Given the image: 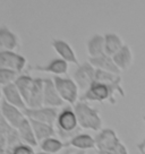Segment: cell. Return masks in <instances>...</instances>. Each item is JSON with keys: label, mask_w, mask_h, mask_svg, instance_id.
<instances>
[{"label": "cell", "mask_w": 145, "mask_h": 154, "mask_svg": "<svg viewBox=\"0 0 145 154\" xmlns=\"http://www.w3.org/2000/svg\"><path fill=\"white\" fill-rule=\"evenodd\" d=\"M26 63V58L15 51L0 52V68L2 69H9L20 74L25 69Z\"/></svg>", "instance_id": "6"}, {"label": "cell", "mask_w": 145, "mask_h": 154, "mask_svg": "<svg viewBox=\"0 0 145 154\" xmlns=\"http://www.w3.org/2000/svg\"><path fill=\"white\" fill-rule=\"evenodd\" d=\"M63 103H65V101L61 99V96L59 95L52 78H44L43 106L56 109L58 106H63Z\"/></svg>", "instance_id": "9"}, {"label": "cell", "mask_w": 145, "mask_h": 154, "mask_svg": "<svg viewBox=\"0 0 145 154\" xmlns=\"http://www.w3.org/2000/svg\"><path fill=\"white\" fill-rule=\"evenodd\" d=\"M2 97H4V95H2V90L0 88V104H1V102L4 101V100H2Z\"/></svg>", "instance_id": "30"}, {"label": "cell", "mask_w": 145, "mask_h": 154, "mask_svg": "<svg viewBox=\"0 0 145 154\" xmlns=\"http://www.w3.org/2000/svg\"><path fill=\"white\" fill-rule=\"evenodd\" d=\"M112 59H113V61H115L117 67L120 69V72L127 70L133 65V59H134L133 51L129 48V45L125 44L115 56H112Z\"/></svg>", "instance_id": "18"}, {"label": "cell", "mask_w": 145, "mask_h": 154, "mask_svg": "<svg viewBox=\"0 0 145 154\" xmlns=\"http://www.w3.org/2000/svg\"><path fill=\"white\" fill-rule=\"evenodd\" d=\"M56 125H57L58 131L60 133L61 137H66V136L72 134V131L76 130L78 126V121L72 106H63V110L59 112Z\"/></svg>", "instance_id": "4"}, {"label": "cell", "mask_w": 145, "mask_h": 154, "mask_svg": "<svg viewBox=\"0 0 145 154\" xmlns=\"http://www.w3.org/2000/svg\"><path fill=\"white\" fill-rule=\"evenodd\" d=\"M125 45L122 38L116 33H106L104 34V50L108 56H115L122 47Z\"/></svg>", "instance_id": "21"}, {"label": "cell", "mask_w": 145, "mask_h": 154, "mask_svg": "<svg viewBox=\"0 0 145 154\" xmlns=\"http://www.w3.org/2000/svg\"><path fill=\"white\" fill-rule=\"evenodd\" d=\"M88 63L92 65L95 69L104 70L108 72H112L116 75H120V69L117 67L112 57L108 54H102L97 58H88Z\"/></svg>", "instance_id": "15"}, {"label": "cell", "mask_w": 145, "mask_h": 154, "mask_svg": "<svg viewBox=\"0 0 145 154\" xmlns=\"http://www.w3.org/2000/svg\"><path fill=\"white\" fill-rule=\"evenodd\" d=\"M29 121L32 124V127H33L34 134H35L38 143L39 142L41 143L44 140L50 138V137H54L56 129H54L53 126L48 125V124H43V122H39V121H34V120H29Z\"/></svg>", "instance_id": "22"}, {"label": "cell", "mask_w": 145, "mask_h": 154, "mask_svg": "<svg viewBox=\"0 0 145 154\" xmlns=\"http://www.w3.org/2000/svg\"><path fill=\"white\" fill-rule=\"evenodd\" d=\"M143 120L145 121V116L143 117ZM136 147H137V149H138V152H140V154H145V137L142 142H140L138 144L136 145Z\"/></svg>", "instance_id": "29"}, {"label": "cell", "mask_w": 145, "mask_h": 154, "mask_svg": "<svg viewBox=\"0 0 145 154\" xmlns=\"http://www.w3.org/2000/svg\"><path fill=\"white\" fill-rule=\"evenodd\" d=\"M51 47L54 49V51L57 52L60 59L65 60L68 63L78 65L77 56L67 41L61 40V38H53L51 42Z\"/></svg>", "instance_id": "10"}, {"label": "cell", "mask_w": 145, "mask_h": 154, "mask_svg": "<svg viewBox=\"0 0 145 154\" xmlns=\"http://www.w3.org/2000/svg\"><path fill=\"white\" fill-rule=\"evenodd\" d=\"M43 93H44V78L36 77L34 78V84L32 92L29 95L27 108L29 109H38L43 106Z\"/></svg>", "instance_id": "13"}, {"label": "cell", "mask_w": 145, "mask_h": 154, "mask_svg": "<svg viewBox=\"0 0 145 154\" xmlns=\"http://www.w3.org/2000/svg\"><path fill=\"white\" fill-rule=\"evenodd\" d=\"M68 145L72 146L74 149H77L79 151H86V149H95V138L88 134H77L72 136Z\"/></svg>", "instance_id": "19"}, {"label": "cell", "mask_w": 145, "mask_h": 154, "mask_svg": "<svg viewBox=\"0 0 145 154\" xmlns=\"http://www.w3.org/2000/svg\"><path fill=\"white\" fill-rule=\"evenodd\" d=\"M25 116L29 118V120L39 121L43 124L53 126L57 122L59 112L54 108H48V106H41L38 109H29L26 108L24 110Z\"/></svg>", "instance_id": "7"}, {"label": "cell", "mask_w": 145, "mask_h": 154, "mask_svg": "<svg viewBox=\"0 0 145 154\" xmlns=\"http://www.w3.org/2000/svg\"><path fill=\"white\" fill-rule=\"evenodd\" d=\"M76 154H86V153H85L84 151H79V152H78V153H76Z\"/></svg>", "instance_id": "31"}, {"label": "cell", "mask_w": 145, "mask_h": 154, "mask_svg": "<svg viewBox=\"0 0 145 154\" xmlns=\"http://www.w3.org/2000/svg\"><path fill=\"white\" fill-rule=\"evenodd\" d=\"M16 130H17V133L20 135L22 143H24V144H26V145H29V146H32V147L38 145V140H36L33 127H32V124H31V121H29V118H27Z\"/></svg>", "instance_id": "20"}, {"label": "cell", "mask_w": 145, "mask_h": 154, "mask_svg": "<svg viewBox=\"0 0 145 154\" xmlns=\"http://www.w3.org/2000/svg\"><path fill=\"white\" fill-rule=\"evenodd\" d=\"M33 84L34 78L29 75H20L18 78L16 79V82H15V85L17 86L20 93L23 96L25 103H26V106H27V102H29V95H31V92H32Z\"/></svg>", "instance_id": "23"}, {"label": "cell", "mask_w": 145, "mask_h": 154, "mask_svg": "<svg viewBox=\"0 0 145 154\" xmlns=\"http://www.w3.org/2000/svg\"><path fill=\"white\" fill-rule=\"evenodd\" d=\"M11 153H14V154H35L34 153L33 147L29 146V145L24 144V143L17 145V146L11 151Z\"/></svg>", "instance_id": "28"}, {"label": "cell", "mask_w": 145, "mask_h": 154, "mask_svg": "<svg viewBox=\"0 0 145 154\" xmlns=\"http://www.w3.org/2000/svg\"><path fill=\"white\" fill-rule=\"evenodd\" d=\"M95 74H97V69L88 61H86L82 65H78L77 69L74 72L72 79L77 84L79 90L85 92L95 82Z\"/></svg>", "instance_id": "5"}, {"label": "cell", "mask_w": 145, "mask_h": 154, "mask_svg": "<svg viewBox=\"0 0 145 154\" xmlns=\"http://www.w3.org/2000/svg\"><path fill=\"white\" fill-rule=\"evenodd\" d=\"M120 142V138L118 137L117 133L111 128H104L100 130L95 136V149L97 151H106L115 146Z\"/></svg>", "instance_id": "11"}, {"label": "cell", "mask_w": 145, "mask_h": 154, "mask_svg": "<svg viewBox=\"0 0 145 154\" xmlns=\"http://www.w3.org/2000/svg\"><path fill=\"white\" fill-rule=\"evenodd\" d=\"M116 94L125 96V91L122 87V82L108 84V83L94 82L90 88L83 93L81 101L84 102H106L109 101L111 104H116Z\"/></svg>", "instance_id": "1"}, {"label": "cell", "mask_w": 145, "mask_h": 154, "mask_svg": "<svg viewBox=\"0 0 145 154\" xmlns=\"http://www.w3.org/2000/svg\"><path fill=\"white\" fill-rule=\"evenodd\" d=\"M20 47V38L7 26L0 27V52L15 51Z\"/></svg>", "instance_id": "12"}, {"label": "cell", "mask_w": 145, "mask_h": 154, "mask_svg": "<svg viewBox=\"0 0 145 154\" xmlns=\"http://www.w3.org/2000/svg\"><path fill=\"white\" fill-rule=\"evenodd\" d=\"M38 154H49V153H44V152H40V153H38Z\"/></svg>", "instance_id": "33"}, {"label": "cell", "mask_w": 145, "mask_h": 154, "mask_svg": "<svg viewBox=\"0 0 145 154\" xmlns=\"http://www.w3.org/2000/svg\"><path fill=\"white\" fill-rule=\"evenodd\" d=\"M35 69L39 72H50V74H53L54 76L63 77V75H66L68 72V63H66L60 58H56L44 66H36Z\"/></svg>", "instance_id": "17"}, {"label": "cell", "mask_w": 145, "mask_h": 154, "mask_svg": "<svg viewBox=\"0 0 145 154\" xmlns=\"http://www.w3.org/2000/svg\"><path fill=\"white\" fill-rule=\"evenodd\" d=\"M97 154H129V152L126 147V145L120 140L118 144L106 151H97Z\"/></svg>", "instance_id": "26"}, {"label": "cell", "mask_w": 145, "mask_h": 154, "mask_svg": "<svg viewBox=\"0 0 145 154\" xmlns=\"http://www.w3.org/2000/svg\"><path fill=\"white\" fill-rule=\"evenodd\" d=\"M74 111L76 113L78 126L81 128L93 131L102 130V118L97 109L91 106L87 102L78 101L74 106Z\"/></svg>", "instance_id": "2"}, {"label": "cell", "mask_w": 145, "mask_h": 154, "mask_svg": "<svg viewBox=\"0 0 145 154\" xmlns=\"http://www.w3.org/2000/svg\"><path fill=\"white\" fill-rule=\"evenodd\" d=\"M2 95H4V100H5L7 103H9L11 106L18 108L20 110L24 111L27 106H26V103H25L24 99L22 94L20 93L17 86L14 84H10V85H7V86L2 87Z\"/></svg>", "instance_id": "14"}, {"label": "cell", "mask_w": 145, "mask_h": 154, "mask_svg": "<svg viewBox=\"0 0 145 154\" xmlns=\"http://www.w3.org/2000/svg\"><path fill=\"white\" fill-rule=\"evenodd\" d=\"M13 129L14 128H11L9 124L7 122V120H6L4 115H2V112H1V109H0V135L7 136Z\"/></svg>", "instance_id": "27"}, {"label": "cell", "mask_w": 145, "mask_h": 154, "mask_svg": "<svg viewBox=\"0 0 145 154\" xmlns=\"http://www.w3.org/2000/svg\"><path fill=\"white\" fill-rule=\"evenodd\" d=\"M52 79L61 99L65 102H67L68 104L75 106L78 102V93H79V88L75 81L70 77L61 76H54Z\"/></svg>", "instance_id": "3"}, {"label": "cell", "mask_w": 145, "mask_h": 154, "mask_svg": "<svg viewBox=\"0 0 145 154\" xmlns=\"http://www.w3.org/2000/svg\"><path fill=\"white\" fill-rule=\"evenodd\" d=\"M70 153H72V151H70V149H68L67 152H65L63 154H70Z\"/></svg>", "instance_id": "32"}, {"label": "cell", "mask_w": 145, "mask_h": 154, "mask_svg": "<svg viewBox=\"0 0 145 154\" xmlns=\"http://www.w3.org/2000/svg\"><path fill=\"white\" fill-rule=\"evenodd\" d=\"M7 154H14V153H11V152H9V153H7Z\"/></svg>", "instance_id": "34"}, {"label": "cell", "mask_w": 145, "mask_h": 154, "mask_svg": "<svg viewBox=\"0 0 145 154\" xmlns=\"http://www.w3.org/2000/svg\"><path fill=\"white\" fill-rule=\"evenodd\" d=\"M66 145L63 144V142H61L56 137H50V138H47V140H44L43 142L40 143V147L42 149V152L49 154L58 153Z\"/></svg>", "instance_id": "24"}, {"label": "cell", "mask_w": 145, "mask_h": 154, "mask_svg": "<svg viewBox=\"0 0 145 154\" xmlns=\"http://www.w3.org/2000/svg\"><path fill=\"white\" fill-rule=\"evenodd\" d=\"M86 50L88 58H97L102 54H106L104 50V35L94 34L87 40Z\"/></svg>", "instance_id": "16"}, {"label": "cell", "mask_w": 145, "mask_h": 154, "mask_svg": "<svg viewBox=\"0 0 145 154\" xmlns=\"http://www.w3.org/2000/svg\"><path fill=\"white\" fill-rule=\"evenodd\" d=\"M20 74L9 69H2L0 68V86L5 87L7 85L14 84L16 82V79L18 78Z\"/></svg>", "instance_id": "25"}, {"label": "cell", "mask_w": 145, "mask_h": 154, "mask_svg": "<svg viewBox=\"0 0 145 154\" xmlns=\"http://www.w3.org/2000/svg\"><path fill=\"white\" fill-rule=\"evenodd\" d=\"M0 109H1V112H2V115H4L6 120H7V122L14 129H17L27 119V117L25 116L24 111L18 109V108H16V106H11L9 103H7L5 100L1 102Z\"/></svg>", "instance_id": "8"}]
</instances>
